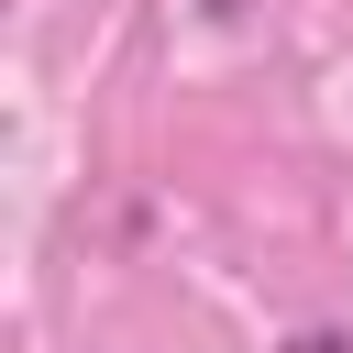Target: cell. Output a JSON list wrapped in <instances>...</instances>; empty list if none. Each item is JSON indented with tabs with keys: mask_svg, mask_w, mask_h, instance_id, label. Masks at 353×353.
Instances as JSON below:
<instances>
[{
	"mask_svg": "<svg viewBox=\"0 0 353 353\" xmlns=\"http://www.w3.org/2000/svg\"><path fill=\"white\" fill-rule=\"evenodd\" d=\"M287 353H353V331H287Z\"/></svg>",
	"mask_w": 353,
	"mask_h": 353,
	"instance_id": "cell-1",
	"label": "cell"
},
{
	"mask_svg": "<svg viewBox=\"0 0 353 353\" xmlns=\"http://www.w3.org/2000/svg\"><path fill=\"white\" fill-rule=\"evenodd\" d=\"M199 11H210V22H232V11H243V0H199Z\"/></svg>",
	"mask_w": 353,
	"mask_h": 353,
	"instance_id": "cell-2",
	"label": "cell"
}]
</instances>
